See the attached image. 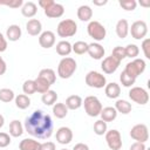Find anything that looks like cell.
<instances>
[{"label":"cell","mask_w":150,"mask_h":150,"mask_svg":"<svg viewBox=\"0 0 150 150\" xmlns=\"http://www.w3.org/2000/svg\"><path fill=\"white\" fill-rule=\"evenodd\" d=\"M0 5L1 6H7V7H11V8H19V7H22L23 5V1L22 0H5V1H0Z\"/></svg>","instance_id":"b9f144b4"},{"label":"cell","mask_w":150,"mask_h":150,"mask_svg":"<svg viewBox=\"0 0 150 150\" xmlns=\"http://www.w3.org/2000/svg\"><path fill=\"white\" fill-rule=\"evenodd\" d=\"M53 114L56 118H64L68 114V108L64 103H55L53 105Z\"/></svg>","instance_id":"d6a6232c"},{"label":"cell","mask_w":150,"mask_h":150,"mask_svg":"<svg viewBox=\"0 0 150 150\" xmlns=\"http://www.w3.org/2000/svg\"><path fill=\"white\" fill-rule=\"evenodd\" d=\"M56 141L60 144H69L73 141V131L68 127H61L56 131Z\"/></svg>","instance_id":"4fadbf2b"},{"label":"cell","mask_w":150,"mask_h":150,"mask_svg":"<svg viewBox=\"0 0 150 150\" xmlns=\"http://www.w3.org/2000/svg\"><path fill=\"white\" fill-rule=\"evenodd\" d=\"M71 150H89V146L86 143H77L73 146Z\"/></svg>","instance_id":"681fc988"},{"label":"cell","mask_w":150,"mask_h":150,"mask_svg":"<svg viewBox=\"0 0 150 150\" xmlns=\"http://www.w3.org/2000/svg\"><path fill=\"white\" fill-rule=\"evenodd\" d=\"M56 32H57V35L60 38H70V36H74L76 34L77 25L71 19H64V20L59 22Z\"/></svg>","instance_id":"277c9868"},{"label":"cell","mask_w":150,"mask_h":150,"mask_svg":"<svg viewBox=\"0 0 150 150\" xmlns=\"http://www.w3.org/2000/svg\"><path fill=\"white\" fill-rule=\"evenodd\" d=\"M34 82H35L36 91L40 93V94H45L46 91H48V90L50 89V86H52L49 82H47L45 79H42V77H40V76H38V77L34 80Z\"/></svg>","instance_id":"4dcf8cb0"},{"label":"cell","mask_w":150,"mask_h":150,"mask_svg":"<svg viewBox=\"0 0 150 150\" xmlns=\"http://www.w3.org/2000/svg\"><path fill=\"white\" fill-rule=\"evenodd\" d=\"M94 2V5H96V6H103V5H107V0H104V1H93Z\"/></svg>","instance_id":"816d5d0a"},{"label":"cell","mask_w":150,"mask_h":150,"mask_svg":"<svg viewBox=\"0 0 150 150\" xmlns=\"http://www.w3.org/2000/svg\"><path fill=\"white\" fill-rule=\"evenodd\" d=\"M129 150H146V146L144 143H141V142H135L130 145V149Z\"/></svg>","instance_id":"bcb514c9"},{"label":"cell","mask_w":150,"mask_h":150,"mask_svg":"<svg viewBox=\"0 0 150 150\" xmlns=\"http://www.w3.org/2000/svg\"><path fill=\"white\" fill-rule=\"evenodd\" d=\"M118 5L125 11H134V9H136L137 2L135 0H121L118 2Z\"/></svg>","instance_id":"60d3db41"},{"label":"cell","mask_w":150,"mask_h":150,"mask_svg":"<svg viewBox=\"0 0 150 150\" xmlns=\"http://www.w3.org/2000/svg\"><path fill=\"white\" fill-rule=\"evenodd\" d=\"M87 32H88V35L94 39L95 41L100 42L102 40L105 39V35H107V30H105V27L98 22V21H90L87 26Z\"/></svg>","instance_id":"5b68a950"},{"label":"cell","mask_w":150,"mask_h":150,"mask_svg":"<svg viewBox=\"0 0 150 150\" xmlns=\"http://www.w3.org/2000/svg\"><path fill=\"white\" fill-rule=\"evenodd\" d=\"M15 98V94L9 88H2L0 89V101L4 103H9Z\"/></svg>","instance_id":"836d02e7"},{"label":"cell","mask_w":150,"mask_h":150,"mask_svg":"<svg viewBox=\"0 0 150 150\" xmlns=\"http://www.w3.org/2000/svg\"><path fill=\"white\" fill-rule=\"evenodd\" d=\"M86 84L90 88H96V89H101L103 87H105L107 84V79L103 74L96 71V70H90L87 75H86Z\"/></svg>","instance_id":"8992f818"},{"label":"cell","mask_w":150,"mask_h":150,"mask_svg":"<svg viewBox=\"0 0 150 150\" xmlns=\"http://www.w3.org/2000/svg\"><path fill=\"white\" fill-rule=\"evenodd\" d=\"M77 18L81 21H90L93 18V9L88 5H82L77 8Z\"/></svg>","instance_id":"cb8c5ba5"},{"label":"cell","mask_w":150,"mask_h":150,"mask_svg":"<svg viewBox=\"0 0 150 150\" xmlns=\"http://www.w3.org/2000/svg\"><path fill=\"white\" fill-rule=\"evenodd\" d=\"M120 81H121V83H122V86H123V87L129 88V87H131L132 84H135L136 79L131 77L130 75H128V74L123 70V71L121 73V75H120Z\"/></svg>","instance_id":"f35d334b"},{"label":"cell","mask_w":150,"mask_h":150,"mask_svg":"<svg viewBox=\"0 0 150 150\" xmlns=\"http://www.w3.org/2000/svg\"><path fill=\"white\" fill-rule=\"evenodd\" d=\"M39 43L42 48H52L55 45V34L52 30H45L39 35Z\"/></svg>","instance_id":"5bb4252c"},{"label":"cell","mask_w":150,"mask_h":150,"mask_svg":"<svg viewBox=\"0 0 150 150\" xmlns=\"http://www.w3.org/2000/svg\"><path fill=\"white\" fill-rule=\"evenodd\" d=\"M11 144V136L6 132H0V149L6 148Z\"/></svg>","instance_id":"7bdbcfd3"},{"label":"cell","mask_w":150,"mask_h":150,"mask_svg":"<svg viewBox=\"0 0 150 150\" xmlns=\"http://www.w3.org/2000/svg\"><path fill=\"white\" fill-rule=\"evenodd\" d=\"M45 12V15L48 16V18H52V19H57V18H61L64 13V7L61 5V4H56L54 2L52 6H49L48 8L43 9Z\"/></svg>","instance_id":"2e32d148"},{"label":"cell","mask_w":150,"mask_h":150,"mask_svg":"<svg viewBox=\"0 0 150 150\" xmlns=\"http://www.w3.org/2000/svg\"><path fill=\"white\" fill-rule=\"evenodd\" d=\"M115 30H116V34L120 39H125L129 34V23H128V21L125 19L118 20L117 23H116Z\"/></svg>","instance_id":"d6986e66"},{"label":"cell","mask_w":150,"mask_h":150,"mask_svg":"<svg viewBox=\"0 0 150 150\" xmlns=\"http://www.w3.org/2000/svg\"><path fill=\"white\" fill-rule=\"evenodd\" d=\"M149 46H150V40L149 39H144L142 42V50L144 53V56L146 59H150V52H149Z\"/></svg>","instance_id":"ee69618b"},{"label":"cell","mask_w":150,"mask_h":150,"mask_svg":"<svg viewBox=\"0 0 150 150\" xmlns=\"http://www.w3.org/2000/svg\"><path fill=\"white\" fill-rule=\"evenodd\" d=\"M120 63H121L120 61H117L115 57H112L110 55V56H107L103 59V61L101 63V69L105 74H112L117 70V68L120 67Z\"/></svg>","instance_id":"7c38bea8"},{"label":"cell","mask_w":150,"mask_h":150,"mask_svg":"<svg viewBox=\"0 0 150 150\" xmlns=\"http://www.w3.org/2000/svg\"><path fill=\"white\" fill-rule=\"evenodd\" d=\"M87 50H88V43L84 41H76L74 45H71V52H74L75 54L82 55L87 53Z\"/></svg>","instance_id":"e575fe53"},{"label":"cell","mask_w":150,"mask_h":150,"mask_svg":"<svg viewBox=\"0 0 150 150\" xmlns=\"http://www.w3.org/2000/svg\"><path fill=\"white\" fill-rule=\"evenodd\" d=\"M4 124H5V117L0 114V128H2V127H4Z\"/></svg>","instance_id":"f5cc1de1"},{"label":"cell","mask_w":150,"mask_h":150,"mask_svg":"<svg viewBox=\"0 0 150 150\" xmlns=\"http://www.w3.org/2000/svg\"><path fill=\"white\" fill-rule=\"evenodd\" d=\"M6 38L9 40V41H18L20 38H21V28L19 25H11L7 27V30H6Z\"/></svg>","instance_id":"44dd1931"},{"label":"cell","mask_w":150,"mask_h":150,"mask_svg":"<svg viewBox=\"0 0 150 150\" xmlns=\"http://www.w3.org/2000/svg\"><path fill=\"white\" fill-rule=\"evenodd\" d=\"M54 4V1L53 0H40L39 1V6L40 7H42V9H46V8H48L49 6H52Z\"/></svg>","instance_id":"c3c4849f"},{"label":"cell","mask_w":150,"mask_h":150,"mask_svg":"<svg viewBox=\"0 0 150 150\" xmlns=\"http://www.w3.org/2000/svg\"><path fill=\"white\" fill-rule=\"evenodd\" d=\"M55 48H56V53L61 56H64V57H67L71 53V45H70V42H68L66 40L57 42Z\"/></svg>","instance_id":"484cf974"},{"label":"cell","mask_w":150,"mask_h":150,"mask_svg":"<svg viewBox=\"0 0 150 150\" xmlns=\"http://www.w3.org/2000/svg\"><path fill=\"white\" fill-rule=\"evenodd\" d=\"M100 116H101V120L104 122H112L117 117V111L114 107H105V108H102Z\"/></svg>","instance_id":"603a6c76"},{"label":"cell","mask_w":150,"mask_h":150,"mask_svg":"<svg viewBox=\"0 0 150 150\" xmlns=\"http://www.w3.org/2000/svg\"><path fill=\"white\" fill-rule=\"evenodd\" d=\"M40 148L41 143L34 138H25L19 144L20 150H40Z\"/></svg>","instance_id":"ac0fdd59"},{"label":"cell","mask_w":150,"mask_h":150,"mask_svg":"<svg viewBox=\"0 0 150 150\" xmlns=\"http://www.w3.org/2000/svg\"><path fill=\"white\" fill-rule=\"evenodd\" d=\"M7 49V40L4 36V34L0 32V53L5 52Z\"/></svg>","instance_id":"7dc6e473"},{"label":"cell","mask_w":150,"mask_h":150,"mask_svg":"<svg viewBox=\"0 0 150 150\" xmlns=\"http://www.w3.org/2000/svg\"><path fill=\"white\" fill-rule=\"evenodd\" d=\"M130 137L132 139H135L136 142L145 143L149 139V129H148V127L143 123L135 124L130 129Z\"/></svg>","instance_id":"ba28073f"},{"label":"cell","mask_w":150,"mask_h":150,"mask_svg":"<svg viewBox=\"0 0 150 150\" xmlns=\"http://www.w3.org/2000/svg\"><path fill=\"white\" fill-rule=\"evenodd\" d=\"M38 12V7L33 1H27L21 7V13L26 18H33Z\"/></svg>","instance_id":"d4e9b609"},{"label":"cell","mask_w":150,"mask_h":150,"mask_svg":"<svg viewBox=\"0 0 150 150\" xmlns=\"http://www.w3.org/2000/svg\"><path fill=\"white\" fill-rule=\"evenodd\" d=\"M108 131V127H107V122L102 121V120H98L94 123V132L97 135V136H102L104 135L105 132Z\"/></svg>","instance_id":"74e56055"},{"label":"cell","mask_w":150,"mask_h":150,"mask_svg":"<svg viewBox=\"0 0 150 150\" xmlns=\"http://www.w3.org/2000/svg\"><path fill=\"white\" fill-rule=\"evenodd\" d=\"M56 100H57V94L55 90H52V89H49L41 96V101L45 105H54Z\"/></svg>","instance_id":"83f0119b"},{"label":"cell","mask_w":150,"mask_h":150,"mask_svg":"<svg viewBox=\"0 0 150 150\" xmlns=\"http://www.w3.org/2000/svg\"><path fill=\"white\" fill-rule=\"evenodd\" d=\"M87 53L89 54V56L91 59L101 60V59H103V56L105 54V50H104L103 46L100 45L98 42H93V43H88V50H87Z\"/></svg>","instance_id":"9a60e30c"},{"label":"cell","mask_w":150,"mask_h":150,"mask_svg":"<svg viewBox=\"0 0 150 150\" xmlns=\"http://www.w3.org/2000/svg\"><path fill=\"white\" fill-rule=\"evenodd\" d=\"M77 68L76 61L73 57H63L57 66V75L61 79H69L73 76V74L75 73Z\"/></svg>","instance_id":"7a4b0ae2"},{"label":"cell","mask_w":150,"mask_h":150,"mask_svg":"<svg viewBox=\"0 0 150 150\" xmlns=\"http://www.w3.org/2000/svg\"><path fill=\"white\" fill-rule=\"evenodd\" d=\"M23 129L33 137L40 139H47L53 135V121L48 114L42 110H34L26 117Z\"/></svg>","instance_id":"6da1fadb"},{"label":"cell","mask_w":150,"mask_h":150,"mask_svg":"<svg viewBox=\"0 0 150 150\" xmlns=\"http://www.w3.org/2000/svg\"><path fill=\"white\" fill-rule=\"evenodd\" d=\"M40 150H56V145H55L54 142L47 141V142H45V143H41Z\"/></svg>","instance_id":"f6af8a7d"},{"label":"cell","mask_w":150,"mask_h":150,"mask_svg":"<svg viewBox=\"0 0 150 150\" xmlns=\"http://www.w3.org/2000/svg\"><path fill=\"white\" fill-rule=\"evenodd\" d=\"M15 105L19 108V109H27L29 105H30V98L29 96L25 95V94H20V95H16L15 98Z\"/></svg>","instance_id":"1f68e13d"},{"label":"cell","mask_w":150,"mask_h":150,"mask_svg":"<svg viewBox=\"0 0 150 150\" xmlns=\"http://www.w3.org/2000/svg\"><path fill=\"white\" fill-rule=\"evenodd\" d=\"M104 135H105V142H107L109 149L121 150V148H122V136H121L118 130L111 129V130L107 131Z\"/></svg>","instance_id":"8fae6325"},{"label":"cell","mask_w":150,"mask_h":150,"mask_svg":"<svg viewBox=\"0 0 150 150\" xmlns=\"http://www.w3.org/2000/svg\"><path fill=\"white\" fill-rule=\"evenodd\" d=\"M129 33L135 40H142L148 34V25L143 20H137L131 23V27H129Z\"/></svg>","instance_id":"9c48e42d"},{"label":"cell","mask_w":150,"mask_h":150,"mask_svg":"<svg viewBox=\"0 0 150 150\" xmlns=\"http://www.w3.org/2000/svg\"><path fill=\"white\" fill-rule=\"evenodd\" d=\"M82 104L84 105V110L87 112L88 116L90 117H96V116H100L101 114V110H102V103L101 101L96 97V96H87L84 98V101L82 102Z\"/></svg>","instance_id":"3957f363"},{"label":"cell","mask_w":150,"mask_h":150,"mask_svg":"<svg viewBox=\"0 0 150 150\" xmlns=\"http://www.w3.org/2000/svg\"><path fill=\"white\" fill-rule=\"evenodd\" d=\"M82 97L79 95H70L66 98V107L68 108V110H76L82 105Z\"/></svg>","instance_id":"7402d4cb"},{"label":"cell","mask_w":150,"mask_h":150,"mask_svg":"<svg viewBox=\"0 0 150 150\" xmlns=\"http://www.w3.org/2000/svg\"><path fill=\"white\" fill-rule=\"evenodd\" d=\"M38 76H40V77L45 79V80H46L47 82H49L50 84H54V83H55V81H56V74H55V71H54L53 69H50V68L41 69Z\"/></svg>","instance_id":"f546056e"},{"label":"cell","mask_w":150,"mask_h":150,"mask_svg":"<svg viewBox=\"0 0 150 150\" xmlns=\"http://www.w3.org/2000/svg\"><path fill=\"white\" fill-rule=\"evenodd\" d=\"M26 30L32 36L40 35L42 33V25L38 19H30L26 23Z\"/></svg>","instance_id":"e0dca14e"},{"label":"cell","mask_w":150,"mask_h":150,"mask_svg":"<svg viewBox=\"0 0 150 150\" xmlns=\"http://www.w3.org/2000/svg\"><path fill=\"white\" fill-rule=\"evenodd\" d=\"M117 112H121L123 115H128L130 111H131V103H129L128 101L125 100H117L116 103H115V107Z\"/></svg>","instance_id":"f1b7e54d"},{"label":"cell","mask_w":150,"mask_h":150,"mask_svg":"<svg viewBox=\"0 0 150 150\" xmlns=\"http://www.w3.org/2000/svg\"><path fill=\"white\" fill-rule=\"evenodd\" d=\"M124 52H125V57H130V59H137L138 54H139V48L138 46L130 43L127 47H124Z\"/></svg>","instance_id":"d590c367"},{"label":"cell","mask_w":150,"mask_h":150,"mask_svg":"<svg viewBox=\"0 0 150 150\" xmlns=\"http://www.w3.org/2000/svg\"><path fill=\"white\" fill-rule=\"evenodd\" d=\"M104 93H105L107 97H109V98H117L121 95V87L116 82H110V83L105 84Z\"/></svg>","instance_id":"ffe728a7"},{"label":"cell","mask_w":150,"mask_h":150,"mask_svg":"<svg viewBox=\"0 0 150 150\" xmlns=\"http://www.w3.org/2000/svg\"><path fill=\"white\" fill-rule=\"evenodd\" d=\"M6 70H7V64H6L5 60L0 56V76L4 75V74L6 73Z\"/></svg>","instance_id":"f907efd6"},{"label":"cell","mask_w":150,"mask_h":150,"mask_svg":"<svg viewBox=\"0 0 150 150\" xmlns=\"http://www.w3.org/2000/svg\"><path fill=\"white\" fill-rule=\"evenodd\" d=\"M23 134V125L21 124L20 121L13 120L9 123V135L12 137H19Z\"/></svg>","instance_id":"4316f807"},{"label":"cell","mask_w":150,"mask_h":150,"mask_svg":"<svg viewBox=\"0 0 150 150\" xmlns=\"http://www.w3.org/2000/svg\"><path fill=\"white\" fill-rule=\"evenodd\" d=\"M111 56H112V57H115L117 61H120V62H121L123 59H125V52H124V47L116 46V47L112 49Z\"/></svg>","instance_id":"ab89813d"},{"label":"cell","mask_w":150,"mask_h":150,"mask_svg":"<svg viewBox=\"0 0 150 150\" xmlns=\"http://www.w3.org/2000/svg\"><path fill=\"white\" fill-rule=\"evenodd\" d=\"M22 90H23V94L27 95V96L33 95L34 93H36L34 80H26L23 82V84H22Z\"/></svg>","instance_id":"8d00e7d4"},{"label":"cell","mask_w":150,"mask_h":150,"mask_svg":"<svg viewBox=\"0 0 150 150\" xmlns=\"http://www.w3.org/2000/svg\"><path fill=\"white\" fill-rule=\"evenodd\" d=\"M129 98L137 104L144 105L149 102V94L142 87H132L129 90Z\"/></svg>","instance_id":"30bf717a"},{"label":"cell","mask_w":150,"mask_h":150,"mask_svg":"<svg viewBox=\"0 0 150 150\" xmlns=\"http://www.w3.org/2000/svg\"><path fill=\"white\" fill-rule=\"evenodd\" d=\"M61 150H68V149H61Z\"/></svg>","instance_id":"db71d44e"},{"label":"cell","mask_w":150,"mask_h":150,"mask_svg":"<svg viewBox=\"0 0 150 150\" xmlns=\"http://www.w3.org/2000/svg\"><path fill=\"white\" fill-rule=\"evenodd\" d=\"M145 67H146V64H145L144 60H142V59H134L131 62L127 63L124 71L128 75H130L131 77L137 79L138 75H141L145 70Z\"/></svg>","instance_id":"52a82bcc"}]
</instances>
